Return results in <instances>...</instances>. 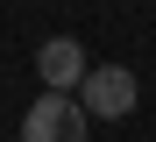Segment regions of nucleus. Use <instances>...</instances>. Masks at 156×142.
I'll list each match as a JSON object with an SVG mask.
<instances>
[{"mask_svg":"<svg viewBox=\"0 0 156 142\" xmlns=\"http://www.w3.org/2000/svg\"><path fill=\"white\" fill-rule=\"evenodd\" d=\"M85 128H92L85 100L57 93V85H43V100L21 114V142H85Z\"/></svg>","mask_w":156,"mask_h":142,"instance_id":"obj_1","label":"nucleus"},{"mask_svg":"<svg viewBox=\"0 0 156 142\" xmlns=\"http://www.w3.org/2000/svg\"><path fill=\"white\" fill-rule=\"evenodd\" d=\"M78 100H85L92 121H128L135 100H142V85H135V71H128V64H92L85 85H78Z\"/></svg>","mask_w":156,"mask_h":142,"instance_id":"obj_2","label":"nucleus"},{"mask_svg":"<svg viewBox=\"0 0 156 142\" xmlns=\"http://www.w3.org/2000/svg\"><path fill=\"white\" fill-rule=\"evenodd\" d=\"M85 71H92V57H85V43H78V36H43V50H36V78H43V85L78 93Z\"/></svg>","mask_w":156,"mask_h":142,"instance_id":"obj_3","label":"nucleus"}]
</instances>
